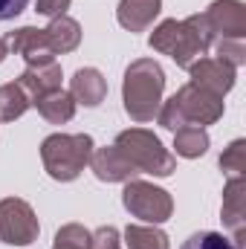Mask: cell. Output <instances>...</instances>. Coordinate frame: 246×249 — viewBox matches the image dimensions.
I'll return each mask as SVG.
<instances>
[{
  "label": "cell",
  "mask_w": 246,
  "mask_h": 249,
  "mask_svg": "<svg viewBox=\"0 0 246 249\" xmlns=\"http://www.w3.org/2000/svg\"><path fill=\"white\" fill-rule=\"evenodd\" d=\"M90 249H122V244H119V229L116 226H99L90 235Z\"/></svg>",
  "instance_id": "d4e9b609"
},
{
  "label": "cell",
  "mask_w": 246,
  "mask_h": 249,
  "mask_svg": "<svg viewBox=\"0 0 246 249\" xmlns=\"http://www.w3.org/2000/svg\"><path fill=\"white\" fill-rule=\"evenodd\" d=\"M44 32H47V38H50V44H53L55 55L72 53V50L81 44V26H78V20L67 18V15L53 18V20H50V26H47Z\"/></svg>",
  "instance_id": "e0dca14e"
},
{
  "label": "cell",
  "mask_w": 246,
  "mask_h": 249,
  "mask_svg": "<svg viewBox=\"0 0 246 249\" xmlns=\"http://www.w3.org/2000/svg\"><path fill=\"white\" fill-rule=\"evenodd\" d=\"M70 9V0H35V12L47 18H58Z\"/></svg>",
  "instance_id": "484cf974"
},
{
  "label": "cell",
  "mask_w": 246,
  "mask_h": 249,
  "mask_svg": "<svg viewBox=\"0 0 246 249\" xmlns=\"http://www.w3.org/2000/svg\"><path fill=\"white\" fill-rule=\"evenodd\" d=\"M6 44H9V53H18L29 67L55 61V50H53V44H50V38H47L44 29L20 26V29H15V32L6 38Z\"/></svg>",
  "instance_id": "9c48e42d"
},
{
  "label": "cell",
  "mask_w": 246,
  "mask_h": 249,
  "mask_svg": "<svg viewBox=\"0 0 246 249\" xmlns=\"http://www.w3.org/2000/svg\"><path fill=\"white\" fill-rule=\"evenodd\" d=\"M220 116H223V99L191 84V81L185 87H180L168 102H162L157 110L159 124L168 130H180L185 124L206 127V124H214Z\"/></svg>",
  "instance_id": "3957f363"
},
{
  "label": "cell",
  "mask_w": 246,
  "mask_h": 249,
  "mask_svg": "<svg viewBox=\"0 0 246 249\" xmlns=\"http://www.w3.org/2000/svg\"><path fill=\"white\" fill-rule=\"evenodd\" d=\"M6 55H9V44H6V38H0V64L6 61Z\"/></svg>",
  "instance_id": "83f0119b"
},
{
  "label": "cell",
  "mask_w": 246,
  "mask_h": 249,
  "mask_svg": "<svg viewBox=\"0 0 246 249\" xmlns=\"http://www.w3.org/2000/svg\"><path fill=\"white\" fill-rule=\"evenodd\" d=\"M32 99L26 96V90L20 84H3L0 87V122H15L29 110Z\"/></svg>",
  "instance_id": "d6986e66"
},
{
  "label": "cell",
  "mask_w": 246,
  "mask_h": 249,
  "mask_svg": "<svg viewBox=\"0 0 246 249\" xmlns=\"http://www.w3.org/2000/svg\"><path fill=\"white\" fill-rule=\"evenodd\" d=\"M209 133L206 127H197V124H185L180 130H174V148H177V157L185 160H197L209 151Z\"/></svg>",
  "instance_id": "ac0fdd59"
},
{
  "label": "cell",
  "mask_w": 246,
  "mask_h": 249,
  "mask_svg": "<svg viewBox=\"0 0 246 249\" xmlns=\"http://www.w3.org/2000/svg\"><path fill=\"white\" fill-rule=\"evenodd\" d=\"M124 160L139 171V174H154V177H171L177 168V157L162 145V139L145 127H130L122 130L113 142Z\"/></svg>",
  "instance_id": "5b68a950"
},
{
  "label": "cell",
  "mask_w": 246,
  "mask_h": 249,
  "mask_svg": "<svg viewBox=\"0 0 246 249\" xmlns=\"http://www.w3.org/2000/svg\"><path fill=\"white\" fill-rule=\"evenodd\" d=\"M61 64L50 61V64H35V67H26L23 75H20V87L26 90L29 99H38L44 93H53V90H61Z\"/></svg>",
  "instance_id": "9a60e30c"
},
{
  "label": "cell",
  "mask_w": 246,
  "mask_h": 249,
  "mask_svg": "<svg viewBox=\"0 0 246 249\" xmlns=\"http://www.w3.org/2000/svg\"><path fill=\"white\" fill-rule=\"evenodd\" d=\"M180 249H235V244L217 232H197L185 241Z\"/></svg>",
  "instance_id": "cb8c5ba5"
},
{
  "label": "cell",
  "mask_w": 246,
  "mask_h": 249,
  "mask_svg": "<svg viewBox=\"0 0 246 249\" xmlns=\"http://www.w3.org/2000/svg\"><path fill=\"white\" fill-rule=\"evenodd\" d=\"M122 203L133 217H139L151 226L165 223L174 212L171 194L165 188L154 186V183H145V180H127L122 191Z\"/></svg>",
  "instance_id": "8992f818"
},
{
  "label": "cell",
  "mask_w": 246,
  "mask_h": 249,
  "mask_svg": "<svg viewBox=\"0 0 246 249\" xmlns=\"http://www.w3.org/2000/svg\"><path fill=\"white\" fill-rule=\"evenodd\" d=\"M220 168H223L229 177H244L246 174V142L244 139H235V142L223 151Z\"/></svg>",
  "instance_id": "7402d4cb"
},
{
  "label": "cell",
  "mask_w": 246,
  "mask_h": 249,
  "mask_svg": "<svg viewBox=\"0 0 246 249\" xmlns=\"http://www.w3.org/2000/svg\"><path fill=\"white\" fill-rule=\"evenodd\" d=\"M223 223L232 229L235 249H246L244 244V220H246V177H229L223 188Z\"/></svg>",
  "instance_id": "8fae6325"
},
{
  "label": "cell",
  "mask_w": 246,
  "mask_h": 249,
  "mask_svg": "<svg viewBox=\"0 0 246 249\" xmlns=\"http://www.w3.org/2000/svg\"><path fill=\"white\" fill-rule=\"evenodd\" d=\"M93 148L90 133H53L41 142L44 171L58 183H72L90 165Z\"/></svg>",
  "instance_id": "277c9868"
},
{
  "label": "cell",
  "mask_w": 246,
  "mask_h": 249,
  "mask_svg": "<svg viewBox=\"0 0 246 249\" xmlns=\"http://www.w3.org/2000/svg\"><path fill=\"white\" fill-rule=\"evenodd\" d=\"M214 50H217V61H226L229 67H235V70L246 61L244 41H235V38H220Z\"/></svg>",
  "instance_id": "603a6c76"
},
{
  "label": "cell",
  "mask_w": 246,
  "mask_h": 249,
  "mask_svg": "<svg viewBox=\"0 0 246 249\" xmlns=\"http://www.w3.org/2000/svg\"><path fill=\"white\" fill-rule=\"evenodd\" d=\"M162 12V0H119L116 20L127 32H145Z\"/></svg>",
  "instance_id": "5bb4252c"
},
{
  "label": "cell",
  "mask_w": 246,
  "mask_h": 249,
  "mask_svg": "<svg viewBox=\"0 0 246 249\" xmlns=\"http://www.w3.org/2000/svg\"><path fill=\"white\" fill-rule=\"evenodd\" d=\"M151 50L162 53V55H171L177 67H191L197 58H203L211 44H214V32L211 26L206 23L203 15H188L185 20H162L151 38H148Z\"/></svg>",
  "instance_id": "6da1fadb"
},
{
  "label": "cell",
  "mask_w": 246,
  "mask_h": 249,
  "mask_svg": "<svg viewBox=\"0 0 246 249\" xmlns=\"http://www.w3.org/2000/svg\"><path fill=\"white\" fill-rule=\"evenodd\" d=\"M41 223L32 212V206L20 197L0 200V241L9 247H29L38 241Z\"/></svg>",
  "instance_id": "52a82bcc"
},
{
  "label": "cell",
  "mask_w": 246,
  "mask_h": 249,
  "mask_svg": "<svg viewBox=\"0 0 246 249\" xmlns=\"http://www.w3.org/2000/svg\"><path fill=\"white\" fill-rule=\"evenodd\" d=\"M70 96L75 99V105L99 107L105 102V96H107V81L96 67H81L70 78Z\"/></svg>",
  "instance_id": "4fadbf2b"
},
{
  "label": "cell",
  "mask_w": 246,
  "mask_h": 249,
  "mask_svg": "<svg viewBox=\"0 0 246 249\" xmlns=\"http://www.w3.org/2000/svg\"><path fill=\"white\" fill-rule=\"evenodd\" d=\"M29 0H0V20H12L26 9Z\"/></svg>",
  "instance_id": "4316f807"
},
{
  "label": "cell",
  "mask_w": 246,
  "mask_h": 249,
  "mask_svg": "<svg viewBox=\"0 0 246 249\" xmlns=\"http://www.w3.org/2000/svg\"><path fill=\"white\" fill-rule=\"evenodd\" d=\"M32 105L38 107V113H41L50 124H67L72 116H75V99H72L67 90L44 93V96L32 99Z\"/></svg>",
  "instance_id": "2e32d148"
},
{
  "label": "cell",
  "mask_w": 246,
  "mask_h": 249,
  "mask_svg": "<svg viewBox=\"0 0 246 249\" xmlns=\"http://www.w3.org/2000/svg\"><path fill=\"white\" fill-rule=\"evenodd\" d=\"M206 23L211 26L214 38H235L244 41L246 35V6L241 0H214L206 12H203Z\"/></svg>",
  "instance_id": "ba28073f"
},
{
  "label": "cell",
  "mask_w": 246,
  "mask_h": 249,
  "mask_svg": "<svg viewBox=\"0 0 246 249\" xmlns=\"http://www.w3.org/2000/svg\"><path fill=\"white\" fill-rule=\"evenodd\" d=\"M165 90V72L154 58H136L124 70L122 81V102L124 113L133 122H151L162 105Z\"/></svg>",
  "instance_id": "7a4b0ae2"
},
{
  "label": "cell",
  "mask_w": 246,
  "mask_h": 249,
  "mask_svg": "<svg viewBox=\"0 0 246 249\" xmlns=\"http://www.w3.org/2000/svg\"><path fill=\"white\" fill-rule=\"evenodd\" d=\"M90 235L81 223H67L55 232V244L53 249H90Z\"/></svg>",
  "instance_id": "44dd1931"
},
{
  "label": "cell",
  "mask_w": 246,
  "mask_h": 249,
  "mask_svg": "<svg viewBox=\"0 0 246 249\" xmlns=\"http://www.w3.org/2000/svg\"><path fill=\"white\" fill-rule=\"evenodd\" d=\"M191 72V84L214 93V96H226L232 87H235V67H229L226 61H217V58H197V61L188 67Z\"/></svg>",
  "instance_id": "30bf717a"
},
{
  "label": "cell",
  "mask_w": 246,
  "mask_h": 249,
  "mask_svg": "<svg viewBox=\"0 0 246 249\" xmlns=\"http://www.w3.org/2000/svg\"><path fill=\"white\" fill-rule=\"evenodd\" d=\"M124 244L127 249H168V235L157 226H127L124 229Z\"/></svg>",
  "instance_id": "ffe728a7"
},
{
  "label": "cell",
  "mask_w": 246,
  "mask_h": 249,
  "mask_svg": "<svg viewBox=\"0 0 246 249\" xmlns=\"http://www.w3.org/2000/svg\"><path fill=\"white\" fill-rule=\"evenodd\" d=\"M90 168H93V174H96L102 183H127V180H136V174H139L122 154H119L116 145H107V148L93 151Z\"/></svg>",
  "instance_id": "7c38bea8"
}]
</instances>
